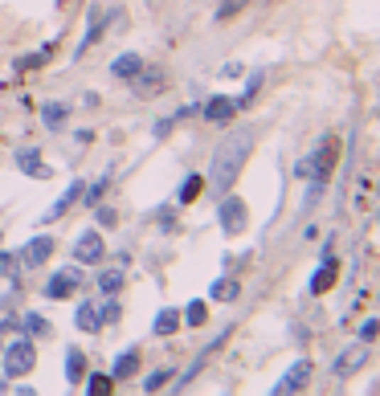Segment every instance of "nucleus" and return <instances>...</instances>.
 <instances>
[{
    "mask_svg": "<svg viewBox=\"0 0 380 396\" xmlns=\"http://www.w3.org/2000/svg\"><path fill=\"white\" fill-rule=\"evenodd\" d=\"M254 139H258L254 127H237V131H229L221 143H217L213 167H209V176H205V184H209V192H213V197L233 192V184H237V176H241L249 151H254Z\"/></svg>",
    "mask_w": 380,
    "mask_h": 396,
    "instance_id": "obj_1",
    "label": "nucleus"
},
{
    "mask_svg": "<svg viewBox=\"0 0 380 396\" xmlns=\"http://www.w3.org/2000/svg\"><path fill=\"white\" fill-rule=\"evenodd\" d=\"M340 151H344V139H340V135H323V139H319V148H315L311 155H303V160L295 164L298 180H311V197H307V204H311V200L327 188L331 176H335Z\"/></svg>",
    "mask_w": 380,
    "mask_h": 396,
    "instance_id": "obj_2",
    "label": "nucleus"
},
{
    "mask_svg": "<svg viewBox=\"0 0 380 396\" xmlns=\"http://www.w3.org/2000/svg\"><path fill=\"white\" fill-rule=\"evenodd\" d=\"M37 363V343L29 335H17L13 343H4V376L17 380V376H29Z\"/></svg>",
    "mask_w": 380,
    "mask_h": 396,
    "instance_id": "obj_3",
    "label": "nucleus"
},
{
    "mask_svg": "<svg viewBox=\"0 0 380 396\" xmlns=\"http://www.w3.org/2000/svg\"><path fill=\"white\" fill-rule=\"evenodd\" d=\"M217 221H221V229H225V237H237V233H246L249 225V209L241 197H221V209H217Z\"/></svg>",
    "mask_w": 380,
    "mask_h": 396,
    "instance_id": "obj_4",
    "label": "nucleus"
},
{
    "mask_svg": "<svg viewBox=\"0 0 380 396\" xmlns=\"http://www.w3.org/2000/svg\"><path fill=\"white\" fill-rule=\"evenodd\" d=\"M364 363H368V339H360V343H347L340 356H335V363H331V376L335 380H347L356 376Z\"/></svg>",
    "mask_w": 380,
    "mask_h": 396,
    "instance_id": "obj_5",
    "label": "nucleus"
},
{
    "mask_svg": "<svg viewBox=\"0 0 380 396\" xmlns=\"http://www.w3.org/2000/svg\"><path fill=\"white\" fill-rule=\"evenodd\" d=\"M82 286V270H78V262L66 265V270H58L50 282H45V298H53V302H62V298H74V290Z\"/></svg>",
    "mask_w": 380,
    "mask_h": 396,
    "instance_id": "obj_6",
    "label": "nucleus"
},
{
    "mask_svg": "<svg viewBox=\"0 0 380 396\" xmlns=\"http://www.w3.org/2000/svg\"><path fill=\"white\" fill-rule=\"evenodd\" d=\"M131 90L139 99H156V94L168 90V74L160 66H139V74L131 78Z\"/></svg>",
    "mask_w": 380,
    "mask_h": 396,
    "instance_id": "obj_7",
    "label": "nucleus"
},
{
    "mask_svg": "<svg viewBox=\"0 0 380 396\" xmlns=\"http://www.w3.org/2000/svg\"><path fill=\"white\" fill-rule=\"evenodd\" d=\"M311 360H295L291 368H286V376L274 384V396H291V392H298V388H307V380H311Z\"/></svg>",
    "mask_w": 380,
    "mask_h": 396,
    "instance_id": "obj_8",
    "label": "nucleus"
},
{
    "mask_svg": "<svg viewBox=\"0 0 380 396\" xmlns=\"http://www.w3.org/2000/svg\"><path fill=\"white\" fill-rule=\"evenodd\" d=\"M74 262H78V265L102 262V233H99V229L78 233V241H74Z\"/></svg>",
    "mask_w": 380,
    "mask_h": 396,
    "instance_id": "obj_9",
    "label": "nucleus"
},
{
    "mask_svg": "<svg viewBox=\"0 0 380 396\" xmlns=\"http://www.w3.org/2000/svg\"><path fill=\"white\" fill-rule=\"evenodd\" d=\"M246 106V99H229V94H213V99L205 102V119L209 123H229L237 111Z\"/></svg>",
    "mask_w": 380,
    "mask_h": 396,
    "instance_id": "obj_10",
    "label": "nucleus"
},
{
    "mask_svg": "<svg viewBox=\"0 0 380 396\" xmlns=\"http://www.w3.org/2000/svg\"><path fill=\"white\" fill-rule=\"evenodd\" d=\"M82 192H86V184H82V180H74L66 192H62V197L50 204V213H41V221H45V225H50V221H62V216H66L70 209H74V204L82 200Z\"/></svg>",
    "mask_w": 380,
    "mask_h": 396,
    "instance_id": "obj_11",
    "label": "nucleus"
},
{
    "mask_svg": "<svg viewBox=\"0 0 380 396\" xmlns=\"http://www.w3.org/2000/svg\"><path fill=\"white\" fill-rule=\"evenodd\" d=\"M50 258H53V237H50V233L33 237L29 246L21 249V262H25V265H33V270H37V265H45Z\"/></svg>",
    "mask_w": 380,
    "mask_h": 396,
    "instance_id": "obj_12",
    "label": "nucleus"
},
{
    "mask_svg": "<svg viewBox=\"0 0 380 396\" xmlns=\"http://www.w3.org/2000/svg\"><path fill=\"white\" fill-rule=\"evenodd\" d=\"M17 167L29 176V180H50V176H53L50 167L41 164V151H37V148H21L17 151Z\"/></svg>",
    "mask_w": 380,
    "mask_h": 396,
    "instance_id": "obj_13",
    "label": "nucleus"
},
{
    "mask_svg": "<svg viewBox=\"0 0 380 396\" xmlns=\"http://www.w3.org/2000/svg\"><path fill=\"white\" fill-rule=\"evenodd\" d=\"M102 29H107V13H102L99 4H94V9L86 13V37H82V45L74 50V57H82V53H86V50H90V45H94V41L102 37Z\"/></svg>",
    "mask_w": 380,
    "mask_h": 396,
    "instance_id": "obj_14",
    "label": "nucleus"
},
{
    "mask_svg": "<svg viewBox=\"0 0 380 396\" xmlns=\"http://www.w3.org/2000/svg\"><path fill=\"white\" fill-rule=\"evenodd\" d=\"M340 282V262H331V258H323V265L315 270V278H311V295H327L331 286Z\"/></svg>",
    "mask_w": 380,
    "mask_h": 396,
    "instance_id": "obj_15",
    "label": "nucleus"
},
{
    "mask_svg": "<svg viewBox=\"0 0 380 396\" xmlns=\"http://www.w3.org/2000/svg\"><path fill=\"white\" fill-rule=\"evenodd\" d=\"M139 372V347H127V351H119L115 363H111V376L115 380H131Z\"/></svg>",
    "mask_w": 380,
    "mask_h": 396,
    "instance_id": "obj_16",
    "label": "nucleus"
},
{
    "mask_svg": "<svg viewBox=\"0 0 380 396\" xmlns=\"http://www.w3.org/2000/svg\"><path fill=\"white\" fill-rule=\"evenodd\" d=\"M74 327H78V331H99L102 327L99 302H78V311H74Z\"/></svg>",
    "mask_w": 380,
    "mask_h": 396,
    "instance_id": "obj_17",
    "label": "nucleus"
},
{
    "mask_svg": "<svg viewBox=\"0 0 380 396\" xmlns=\"http://www.w3.org/2000/svg\"><path fill=\"white\" fill-rule=\"evenodd\" d=\"M139 66H143V57H139V53H123V57H115V62H111V78H119V82H131L135 74H139Z\"/></svg>",
    "mask_w": 380,
    "mask_h": 396,
    "instance_id": "obj_18",
    "label": "nucleus"
},
{
    "mask_svg": "<svg viewBox=\"0 0 380 396\" xmlns=\"http://www.w3.org/2000/svg\"><path fill=\"white\" fill-rule=\"evenodd\" d=\"M66 380L70 384H82L86 380V351L82 347H70L66 351Z\"/></svg>",
    "mask_w": 380,
    "mask_h": 396,
    "instance_id": "obj_19",
    "label": "nucleus"
},
{
    "mask_svg": "<svg viewBox=\"0 0 380 396\" xmlns=\"http://www.w3.org/2000/svg\"><path fill=\"white\" fill-rule=\"evenodd\" d=\"M237 295H241L237 278H217L213 286H209V298H213V302H233Z\"/></svg>",
    "mask_w": 380,
    "mask_h": 396,
    "instance_id": "obj_20",
    "label": "nucleus"
},
{
    "mask_svg": "<svg viewBox=\"0 0 380 396\" xmlns=\"http://www.w3.org/2000/svg\"><path fill=\"white\" fill-rule=\"evenodd\" d=\"M99 290L102 295H115L119 286H123V265H107V270H99Z\"/></svg>",
    "mask_w": 380,
    "mask_h": 396,
    "instance_id": "obj_21",
    "label": "nucleus"
},
{
    "mask_svg": "<svg viewBox=\"0 0 380 396\" xmlns=\"http://www.w3.org/2000/svg\"><path fill=\"white\" fill-rule=\"evenodd\" d=\"M41 119H45L50 131H62L66 127V106L62 102H41Z\"/></svg>",
    "mask_w": 380,
    "mask_h": 396,
    "instance_id": "obj_22",
    "label": "nucleus"
},
{
    "mask_svg": "<svg viewBox=\"0 0 380 396\" xmlns=\"http://www.w3.org/2000/svg\"><path fill=\"white\" fill-rule=\"evenodd\" d=\"M53 50H58V45H53V41H45V45H41V50H37V53H29V57H17V70H21V74H25V70H37V66H45V62H50V57H53Z\"/></svg>",
    "mask_w": 380,
    "mask_h": 396,
    "instance_id": "obj_23",
    "label": "nucleus"
},
{
    "mask_svg": "<svg viewBox=\"0 0 380 396\" xmlns=\"http://www.w3.org/2000/svg\"><path fill=\"white\" fill-rule=\"evenodd\" d=\"M176 327H180V311H172V307L160 311V314H156V323H151L156 335H176Z\"/></svg>",
    "mask_w": 380,
    "mask_h": 396,
    "instance_id": "obj_24",
    "label": "nucleus"
},
{
    "mask_svg": "<svg viewBox=\"0 0 380 396\" xmlns=\"http://www.w3.org/2000/svg\"><path fill=\"white\" fill-rule=\"evenodd\" d=\"M205 192V176L200 172H192V176H184V184H180V204H192V200Z\"/></svg>",
    "mask_w": 380,
    "mask_h": 396,
    "instance_id": "obj_25",
    "label": "nucleus"
},
{
    "mask_svg": "<svg viewBox=\"0 0 380 396\" xmlns=\"http://www.w3.org/2000/svg\"><path fill=\"white\" fill-rule=\"evenodd\" d=\"M205 319H209V307H205V298H197V302H188V307H184V323H188V327H200Z\"/></svg>",
    "mask_w": 380,
    "mask_h": 396,
    "instance_id": "obj_26",
    "label": "nucleus"
},
{
    "mask_svg": "<svg viewBox=\"0 0 380 396\" xmlns=\"http://www.w3.org/2000/svg\"><path fill=\"white\" fill-rule=\"evenodd\" d=\"M172 376H176L172 368H160V372H151V376L143 380V392H160L164 384H172Z\"/></svg>",
    "mask_w": 380,
    "mask_h": 396,
    "instance_id": "obj_27",
    "label": "nucleus"
},
{
    "mask_svg": "<svg viewBox=\"0 0 380 396\" xmlns=\"http://www.w3.org/2000/svg\"><path fill=\"white\" fill-rule=\"evenodd\" d=\"M115 388V376H90L86 380V392L90 396H102V392H111Z\"/></svg>",
    "mask_w": 380,
    "mask_h": 396,
    "instance_id": "obj_28",
    "label": "nucleus"
},
{
    "mask_svg": "<svg viewBox=\"0 0 380 396\" xmlns=\"http://www.w3.org/2000/svg\"><path fill=\"white\" fill-rule=\"evenodd\" d=\"M107 184H111V176H102V180H94V184H90V188H86V192H82V200H86V204H90V209L99 204V197H102V192H107Z\"/></svg>",
    "mask_w": 380,
    "mask_h": 396,
    "instance_id": "obj_29",
    "label": "nucleus"
},
{
    "mask_svg": "<svg viewBox=\"0 0 380 396\" xmlns=\"http://www.w3.org/2000/svg\"><path fill=\"white\" fill-rule=\"evenodd\" d=\"M25 331H29V335H41V339H45V335H50V323H45L41 314H25Z\"/></svg>",
    "mask_w": 380,
    "mask_h": 396,
    "instance_id": "obj_30",
    "label": "nucleus"
},
{
    "mask_svg": "<svg viewBox=\"0 0 380 396\" xmlns=\"http://www.w3.org/2000/svg\"><path fill=\"white\" fill-rule=\"evenodd\" d=\"M246 9V0H221V9H217V21H229L233 13H241Z\"/></svg>",
    "mask_w": 380,
    "mask_h": 396,
    "instance_id": "obj_31",
    "label": "nucleus"
},
{
    "mask_svg": "<svg viewBox=\"0 0 380 396\" xmlns=\"http://www.w3.org/2000/svg\"><path fill=\"white\" fill-rule=\"evenodd\" d=\"M102 311V323H119V319H123V307H119L115 298H107V307H99Z\"/></svg>",
    "mask_w": 380,
    "mask_h": 396,
    "instance_id": "obj_32",
    "label": "nucleus"
},
{
    "mask_svg": "<svg viewBox=\"0 0 380 396\" xmlns=\"http://www.w3.org/2000/svg\"><path fill=\"white\" fill-rule=\"evenodd\" d=\"M94 216H99V225H107V229H115V209H107V204H94Z\"/></svg>",
    "mask_w": 380,
    "mask_h": 396,
    "instance_id": "obj_33",
    "label": "nucleus"
},
{
    "mask_svg": "<svg viewBox=\"0 0 380 396\" xmlns=\"http://www.w3.org/2000/svg\"><path fill=\"white\" fill-rule=\"evenodd\" d=\"M376 335H380V323L376 319H368V323L360 327V339H376Z\"/></svg>",
    "mask_w": 380,
    "mask_h": 396,
    "instance_id": "obj_34",
    "label": "nucleus"
},
{
    "mask_svg": "<svg viewBox=\"0 0 380 396\" xmlns=\"http://www.w3.org/2000/svg\"><path fill=\"white\" fill-rule=\"evenodd\" d=\"M176 119H180V115H172V119H160V123H156V135H168V131H172V123H176Z\"/></svg>",
    "mask_w": 380,
    "mask_h": 396,
    "instance_id": "obj_35",
    "label": "nucleus"
},
{
    "mask_svg": "<svg viewBox=\"0 0 380 396\" xmlns=\"http://www.w3.org/2000/svg\"><path fill=\"white\" fill-rule=\"evenodd\" d=\"M17 327V314H4V319H0V331H4V335H9V331Z\"/></svg>",
    "mask_w": 380,
    "mask_h": 396,
    "instance_id": "obj_36",
    "label": "nucleus"
}]
</instances>
